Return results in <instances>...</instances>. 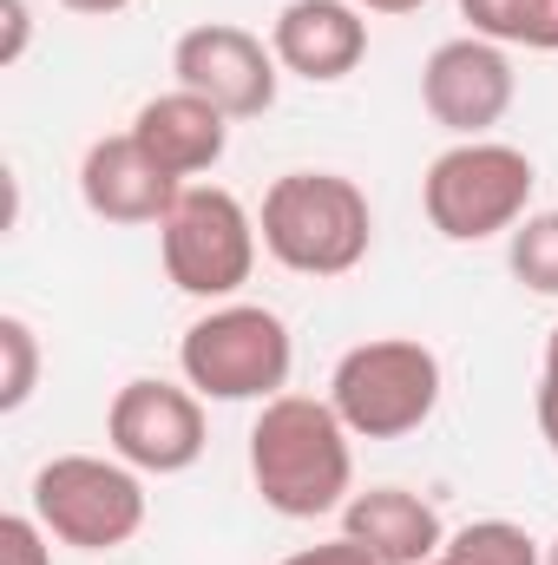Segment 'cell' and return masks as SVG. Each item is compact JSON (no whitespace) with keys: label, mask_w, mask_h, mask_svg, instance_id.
<instances>
[{"label":"cell","mask_w":558,"mask_h":565,"mask_svg":"<svg viewBox=\"0 0 558 565\" xmlns=\"http://www.w3.org/2000/svg\"><path fill=\"white\" fill-rule=\"evenodd\" d=\"M250 480L282 520L342 513L355 493V434L335 415V402L289 395V388L264 402L250 422Z\"/></svg>","instance_id":"obj_1"},{"label":"cell","mask_w":558,"mask_h":565,"mask_svg":"<svg viewBox=\"0 0 558 565\" xmlns=\"http://www.w3.org/2000/svg\"><path fill=\"white\" fill-rule=\"evenodd\" d=\"M264 250L296 277H348L375 244L368 191L342 171H282L257 211Z\"/></svg>","instance_id":"obj_2"},{"label":"cell","mask_w":558,"mask_h":565,"mask_svg":"<svg viewBox=\"0 0 558 565\" xmlns=\"http://www.w3.org/2000/svg\"><path fill=\"white\" fill-rule=\"evenodd\" d=\"M533 158L500 139L447 145L420 178V211L447 244H486L500 231H519L533 217Z\"/></svg>","instance_id":"obj_3"},{"label":"cell","mask_w":558,"mask_h":565,"mask_svg":"<svg viewBox=\"0 0 558 565\" xmlns=\"http://www.w3.org/2000/svg\"><path fill=\"white\" fill-rule=\"evenodd\" d=\"M184 388L204 402H277L296 369L289 322L264 302H211L178 342Z\"/></svg>","instance_id":"obj_4"},{"label":"cell","mask_w":558,"mask_h":565,"mask_svg":"<svg viewBox=\"0 0 558 565\" xmlns=\"http://www.w3.org/2000/svg\"><path fill=\"white\" fill-rule=\"evenodd\" d=\"M329 402L355 440H401L440 408V355L415 335L355 342L329 375Z\"/></svg>","instance_id":"obj_5"},{"label":"cell","mask_w":558,"mask_h":565,"mask_svg":"<svg viewBox=\"0 0 558 565\" xmlns=\"http://www.w3.org/2000/svg\"><path fill=\"white\" fill-rule=\"evenodd\" d=\"M33 520L73 553H112L144 533V480L119 454H53L33 473Z\"/></svg>","instance_id":"obj_6"},{"label":"cell","mask_w":558,"mask_h":565,"mask_svg":"<svg viewBox=\"0 0 558 565\" xmlns=\"http://www.w3.org/2000/svg\"><path fill=\"white\" fill-rule=\"evenodd\" d=\"M257 244H264L257 217L224 184H184V198L158 224L164 277L184 296H197V302H230L257 270Z\"/></svg>","instance_id":"obj_7"},{"label":"cell","mask_w":558,"mask_h":565,"mask_svg":"<svg viewBox=\"0 0 558 565\" xmlns=\"http://www.w3.org/2000/svg\"><path fill=\"white\" fill-rule=\"evenodd\" d=\"M171 73L184 93L211 99L224 119H264L277 106V46H264L250 26H230V20H204L191 33H178L171 46Z\"/></svg>","instance_id":"obj_8"},{"label":"cell","mask_w":558,"mask_h":565,"mask_svg":"<svg viewBox=\"0 0 558 565\" xmlns=\"http://www.w3.org/2000/svg\"><path fill=\"white\" fill-rule=\"evenodd\" d=\"M106 440H112V454L126 460V467H139V473H191L197 460H204V440H211V427H204V395L197 388H178V382H126L119 395H112V408H106Z\"/></svg>","instance_id":"obj_9"},{"label":"cell","mask_w":558,"mask_h":565,"mask_svg":"<svg viewBox=\"0 0 558 565\" xmlns=\"http://www.w3.org/2000/svg\"><path fill=\"white\" fill-rule=\"evenodd\" d=\"M513 60L500 40H480V33H460V40H440L420 66V106L433 126H447L453 139H486L506 113H513Z\"/></svg>","instance_id":"obj_10"},{"label":"cell","mask_w":558,"mask_h":565,"mask_svg":"<svg viewBox=\"0 0 558 565\" xmlns=\"http://www.w3.org/2000/svg\"><path fill=\"white\" fill-rule=\"evenodd\" d=\"M79 198L106 224H164L171 204L184 198V178H171L132 132L86 145L79 158Z\"/></svg>","instance_id":"obj_11"},{"label":"cell","mask_w":558,"mask_h":565,"mask_svg":"<svg viewBox=\"0 0 558 565\" xmlns=\"http://www.w3.org/2000/svg\"><path fill=\"white\" fill-rule=\"evenodd\" d=\"M277 66L309 79V86H335L368 60V20L355 0H289L270 26Z\"/></svg>","instance_id":"obj_12"},{"label":"cell","mask_w":558,"mask_h":565,"mask_svg":"<svg viewBox=\"0 0 558 565\" xmlns=\"http://www.w3.org/2000/svg\"><path fill=\"white\" fill-rule=\"evenodd\" d=\"M132 139H139L171 178H197V171H217V158L230 151V119H224L211 99L171 86V93H158V99L139 106Z\"/></svg>","instance_id":"obj_13"},{"label":"cell","mask_w":558,"mask_h":565,"mask_svg":"<svg viewBox=\"0 0 558 565\" xmlns=\"http://www.w3.org/2000/svg\"><path fill=\"white\" fill-rule=\"evenodd\" d=\"M342 533H348L355 546H368L382 565H427L440 546H447V526H440L433 500H420V493H408V487L348 493Z\"/></svg>","instance_id":"obj_14"},{"label":"cell","mask_w":558,"mask_h":565,"mask_svg":"<svg viewBox=\"0 0 558 565\" xmlns=\"http://www.w3.org/2000/svg\"><path fill=\"white\" fill-rule=\"evenodd\" d=\"M460 20L480 40L558 53V0H460Z\"/></svg>","instance_id":"obj_15"},{"label":"cell","mask_w":558,"mask_h":565,"mask_svg":"<svg viewBox=\"0 0 558 565\" xmlns=\"http://www.w3.org/2000/svg\"><path fill=\"white\" fill-rule=\"evenodd\" d=\"M427 565H546L539 559V540L513 520H473L460 533H447V546Z\"/></svg>","instance_id":"obj_16"},{"label":"cell","mask_w":558,"mask_h":565,"mask_svg":"<svg viewBox=\"0 0 558 565\" xmlns=\"http://www.w3.org/2000/svg\"><path fill=\"white\" fill-rule=\"evenodd\" d=\"M506 264H513V277L526 282L533 296H558V211H533L513 231Z\"/></svg>","instance_id":"obj_17"},{"label":"cell","mask_w":558,"mask_h":565,"mask_svg":"<svg viewBox=\"0 0 558 565\" xmlns=\"http://www.w3.org/2000/svg\"><path fill=\"white\" fill-rule=\"evenodd\" d=\"M40 382V342L26 316H0V415H20Z\"/></svg>","instance_id":"obj_18"},{"label":"cell","mask_w":558,"mask_h":565,"mask_svg":"<svg viewBox=\"0 0 558 565\" xmlns=\"http://www.w3.org/2000/svg\"><path fill=\"white\" fill-rule=\"evenodd\" d=\"M46 540H53V533H46L33 513H7V520H0V565H53Z\"/></svg>","instance_id":"obj_19"},{"label":"cell","mask_w":558,"mask_h":565,"mask_svg":"<svg viewBox=\"0 0 558 565\" xmlns=\"http://www.w3.org/2000/svg\"><path fill=\"white\" fill-rule=\"evenodd\" d=\"M539 434L558 460V329L546 335V369H539Z\"/></svg>","instance_id":"obj_20"},{"label":"cell","mask_w":558,"mask_h":565,"mask_svg":"<svg viewBox=\"0 0 558 565\" xmlns=\"http://www.w3.org/2000/svg\"><path fill=\"white\" fill-rule=\"evenodd\" d=\"M282 565H382V559L342 533V540H322V546H302V553H289Z\"/></svg>","instance_id":"obj_21"},{"label":"cell","mask_w":558,"mask_h":565,"mask_svg":"<svg viewBox=\"0 0 558 565\" xmlns=\"http://www.w3.org/2000/svg\"><path fill=\"white\" fill-rule=\"evenodd\" d=\"M0 20H7L0 66H20V53H26V40H33V13H26V0H0Z\"/></svg>","instance_id":"obj_22"},{"label":"cell","mask_w":558,"mask_h":565,"mask_svg":"<svg viewBox=\"0 0 558 565\" xmlns=\"http://www.w3.org/2000/svg\"><path fill=\"white\" fill-rule=\"evenodd\" d=\"M66 13H86V20H112V13H126L132 0H60Z\"/></svg>","instance_id":"obj_23"},{"label":"cell","mask_w":558,"mask_h":565,"mask_svg":"<svg viewBox=\"0 0 558 565\" xmlns=\"http://www.w3.org/2000/svg\"><path fill=\"white\" fill-rule=\"evenodd\" d=\"M362 13H420L427 0H355Z\"/></svg>","instance_id":"obj_24"},{"label":"cell","mask_w":558,"mask_h":565,"mask_svg":"<svg viewBox=\"0 0 558 565\" xmlns=\"http://www.w3.org/2000/svg\"><path fill=\"white\" fill-rule=\"evenodd\" d=\"M546 565H558V540H552V546H546Z\"/></svg>","instance_id":"obj_25"}]
</instances>
